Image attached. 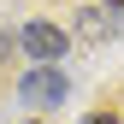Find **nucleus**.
<instances>
[{
	"instance_id": "obj_1",
	"label": "nucleus",
	"mask_w": 124,
	"mask_h": 124,
	"mask_svg": "<svg viewBox=\"0 0 124 124\" xmlns=\"http://www.w3.org/2000/svg\"><path fill=\"white\" fill-rule=\"evenodd\" d=\"M65 71H59V65H36V71H30L24 77V83H18V95L30 101V106H59V101H65Z\"/></svg>"
},
{
	"instance_id": "obj_2",
	"label": "nucleus",
	"mask_w": 124,
	"mask_h": 124,
	"mask_svg": "<svg viewBox=\"0 0 124 124\" xmlns=\"http://www.w3.org/2000/svg\"><path fill=\"white\" fill-rule=\"evenodd\" d=\"M18 47H24L30 59H36V65H53V59L65 53V30H59V24H24Z\"/></svg>"
},
{
	"instance_id": "obj_3",
	"label": "nucleus",
	"mask_w": 124,
	"mask_h": 124,
	"mask_svg": "<svg viewBox=\"0 0 124 124\" xmlns=\"http://www.w3.org/2000/svg\"><path fill=\"white\" fill-rule=\"evenodd\" d=\"M77 36H83V41H106V36H112V18H106L101 6H89V12H77Z\"/></svg>"
},
{
	"instance_id": "obj_4",
	"label": "nucleus",
	"mask_w": 124,
	"mask_h": 124,
	"mask_svg": "<svg viewBox=\"0 0 124 124\" xmlns=\"http://www.w3.org/2000/svg\"><path fill=\"white\" fill-rule=\"evenodd\" d=\"M89 124H118V118L112 112H89Z\"/></svg>"
},
{
	"instance_id": "obj_5",
	"label": "nucleus",
	"mask_w": 124,
	"mask_h": 124,
	"mask_svg": "<svg viewBox=\"0 0 124 124\" xmlns=\"http://www.w3.org/2000/svg\"><path fill=\"white\" fill-rule=\"evenodd\" d=\"M6 53H12V36H0V59H6Z\"/></svg>"
},
{
	"instance_id": "obj_6",
	"label": "nucleus",
	"mask_w": 124,
	"mask_h": 124,
	"mask_svg": "<svg viewBox=\"0 0 124 124\" xmlns=\"http://www.w3.org/2000/svg\"><path fill=\"white\" fill-rule=\"evenodd\" d=\"M106 6H124V0H106Z\"/></svg>"
}]
</instances>
